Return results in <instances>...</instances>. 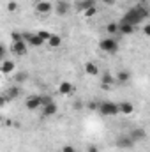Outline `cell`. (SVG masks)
<instances>
[{
	"mask_svg": "<svg viewBox=\"0 0 150 152\" xmlns=\"http://www.w3.org/2000/svg\"><path fill=\"white\" fill-rule=\"evenodd\" d=\"M147 18H149V9H147L145 5L138 4L136 7L129 9V11L122 16V20H120V21L129 23V25H133V27H138V25H140V23H143Z\"/></svg>",
	"mask_w": 150,
	"mask_h": 152,
	"instance_id": "6da1fadb",
	"label": "cell"
},
{
	"mask_svg": "<svg viewBox=\"0 0 150 152\" xmlns=\"http://www.w3.org/2000/svg\"><path fill=\"white\" fill-rule=\"evenodd\" d=\"M101 115L104 117H113V115L118 113V104L113 103V101H104V103H99V108H97Z\"/></svg>",
	"mask_w": 150,
	"mask_h": 152,
	"instance_id": "7a4b0ae2",
	"label": "cell"
},
{
	"mask_svg": "<svg viewBox=\"0 0 150 152\" xmlns=\"http://www.w3.org/2000/svg\"><path fill=\"white\" fill-rule=\"evenodd\" d=\"M99 48H101L104 53H117L118 42H117L113 37H106V39H103V41L99 42Z\"/></svg>",
	"mask_w": 150,
	"mask_h": 152,
	"instance_id": "3957f363",
	"label": "cell"
},
{
	"mask_svg": "<svg viewBox=\"0 0 150 152\" xmlns=\"http://www.w3.org/2000/svg\"><path fill=\"white\" fill-rule=\"evenodd\" d=\"M27 42L21 39V41H14L12 42V46H11V51L14 53V55H18V57H21V55H25L27 53Z\"/></svg>",
	"mask_w": 150,
	"mask_h": 152,
	"instance_id": "277c9868",
	"label": "cell"
},
{
	"mask_svg": "<svg viewBox=\"0 0 150 152\" xmlns=\"http://www.w3.org/2000/svg\"><path fill=\"white\" fill-rule=\"evenodd\" d=\"M117 145H118L120 149H131V147L134 145V142L131 140V136H129V134H122V136H118V138H117Z\"/></svg>",
	"mask_w": 150,
	"mask_h": 152,
	"instance_id": "5b68a950",
	"label": "cell"
},
{
	"mask_svg": "<svg viewBox=\"0 0 150 152\" xmlns=\"http://www.w3.org/2000/svg\"><path fill=\"white\" fill-rule=\"evenodd\" d=\"M25 106H27L30 112H34V110L41 108V97H39V96H30V97H27Z\"/></svg>",
	"mask_w": 150,
	"mask_h": 152,
	"instance_id": "8992f818",
	"label": "cell"
},
{
	"mask_svg": "<svg viewBox=\"0 0 150 152\" xmlns=\"http://www.w3.org/2000/svg\"><path fill=\"white\" fill-rule=\"evenodd\" d=\"M129 136H131V140L136 143V142H141V140H145V138H147V133H145V129L138 127V129H133V131L129 133Z\"/></svg>",
	"mask_w": 150,
	"mask_h": 152,
	"instance_id": "52a82bcc",
	"label": "cell"
},
{
	"mask_svg": "<svg viewBox=\"0 0 150 152\" xmlns=\"http://www.w3.org/2000/svg\"><path fill=\"white\" fill-rule=\"evenodd\" d=\"M51 9H53V5L50 2H46V0H41V2L36 4V11L39 14H48V12H51Z\"/></svg>",
	"mask_w": 150,
	"mask_h": 152,
	"instance_id": "ba28073f",
	"label": "cell"
},
{
	"mask_svg": "<svg viewBox=\"0 0 150 152\" xmlns=\"http://www.w3.org/2000/svg\"><path fill=\"white\" fill-rule=\"evenodd\" d=\"M58 92H60L62 96H69V94L74 92V85H73L71 81H62V83L58 85Z\"/></svg>",
	"mask_w": 150,
	"mask_h": 152,
	"instance_id": "9c48e42d",
	"label": "cell"
},
{
	"mask_svg": "<svg viewBox=\"0 0 150 152\" xmlns=\"http://www.w3.org/2000/svg\"><path fill=\"white\" fill-rule=\"evenodd\" d=\"M134 28H136V27H133V25H129V23H124V21H120V23H118V34L131 36V34L134 32Z\"/></svg>",
	"mask_w": 150,
	"mask_h": 152,
	"instance_id": "30bf717a",
	"label": "cell"
},
{
	"mask_svg": "<svg viewBox=\"0 0 150 152\" xmlns=\"http://www.w3.org/2000/svg\"><path fill=\"white\" fill-rule=\"evenodd\" d=\"M134 112V106L129 103V101H124L118 104V113H124V115H131Z\"/></svg>",
	"mask_w": 150,
	"mask_h": 152,
	"instance_id": "8fae6325",
	"label": "cell"
},
{
	"mask_svg": "<svg viewBox=\"0 0 150 152\" xmlns=\"http://www.w3.org/2000/svg\"><path fill=\"white\" fill-rule=\"evenodd\" d=\"M41 108H42V115H44V117H51V115L57 113V110H58L57 104H55V101L50 103V104H44V106H41Z\"/></svg>",
	"mask_w": 150,
	"mask_h": 152,
	"instance_id": "7c38bea8",
	"label": "cell"
},
{
	"mask_svg": "<svg viewBox=\"0 0 150 152\" xmlns=\"http://www.w3.org/2000/svg\"><path fill=\"white\" fill-rule=\"evenodd\" d=\"M94 5H95V0H79L76 4V9L83 12V11H87L88 7H94Z\"/></svg>",
	"mask_w": 150,
	"mask_h": 152,
	"instance_id": "4fadbf2b",
	"label": "cell"
},
{
	"mask_svg": "<svg viewBox=\"0 0 150 152\" xmlns=\"http://www.w3.org/2000/svg\"><path fill=\"white\" fill-rule=\"evenodd\" d=\"M85 73L88 76H97L99 75V67H97L94 62H87V64H85Z\"/></svg>",
	"mask_w": 150,
	"mask_h": 152,
	"instance_id": "5bb4252c",
	"label": "cell"
},
{
	"mask_svg": "<svg viewBox=\"0 0 150 152\" xmlns=\"http://www.w3.org/2000/svg\"><path fill=\"white\" fill-rule=\"evenodd\" d=\"M12 71H14V62H11V60H4V62H2V67H0V73L9 75V73H12Z\"/></svg>",
	"mask_w": 150,
	"mask_h": 152,
	"instance_id": "9a60e30c",
	"label": "cell"
},
{
	"mask_svg": "<svg viewBox=\"0 0 150 152\" xmlns=\"http://www.w3.org/2000/svg\"><path fill=\"white\" fill-rule=\"evenodd\" d=\"M4 96H5L7 101H12V99H16V97L20 96V88H18V87H11V88H7V92H5Z\"/></svg>",
	"mask_w": 150,
	"mask_h": 152,
	"instance_id": "2e32d148",
	"label": "cell"
},
{
	"mask_svg": "<svg viewBox=\"0 0 150 152\" xmlns=\"http://www.w3.org/2000/svg\"><path fill=\"white\" fill-rule=\"evenodd\" d=\"M55 9H57V12H58L60 16H64V14H67V11H69V4L64 2V0H60V2L55 5Z\"/></svg>",
	"mask_w": 150,
	"mask_h": 152,
	"instance_id": "e0dca14e",
	"label": "cell"
},
{
	"mask_svg": "<svg viewBox=\"0 0 150 152\" xmlns=\"http://www.w3.org/2000/svg\"><path fill=\"white\" fill-rule=\"evenodd\" d=\"M48 44H50V48H58L60 44H62V39H60V36H55V34H51V37L46 41Z\"/></svg>",
	"mask_w": 150,
	"mask_h": 152,
	"instance_id": "ac0fdd59",
	"label": "cell"
},
{
	"mask_svg": "<svg viewBox=\"0 0 150 152\" xmlns=\"http://www.w3.org/2000/svg\"><path fill=\"white\" fill-rule=\"evenodd\" d=\"M115 80H118L120 83H125V81H129V80H131V73H127V71H118Z\"/></svg>",
	"mask_w": 150,
	"mask_h": 152,
	"instance_id": "d6986e66",
	"label": "cell"
},
{
	"mask_svg": "<svg viewBox=\"0 0 150 152\" xmlns=\"http://www.w3.org/2000/svg\"><path fill=\"white\" fill-rule=\"evenodd\" d=\"M101 81H103V85L106 87V85H111L113 81H115V76H111L110 73H104L103 78H101Z\"/></svg>",
	"mask_w": 150,
	"mask_h": 152,
	"instance_id": "ffe728a7",
	"label": "cell"
},
{
	"mask_svg": "<svg viewBox=\"0 0 150 152\" xmlns=\"http://www.w3.org/2000/svg\"><path fill=\"white\" fill-rule=\"evenodd\" d=\"M106 32L108 34H118V23H108L106 25Z\"/></svg>",
	"mask_w": 150,
	"mask_h": 152,
	"instance_id": "44dd1931",
	"label": "cell"
},
{
	"mask_svg": "<svg viewBox=\"0 0 150 152\" xmlns=\"http://www.w3.org/2000/svg\"><path fill=\"white\" fill-rule=\"evenodd\" d=\"M37 36H39L41 39H42L44 42H46L48 39L51 37V32H48V30H39V32H37Z\"/></svg>",
	"mask_w": 150,
	"mask_h": 152,
	"instance_id": "7402d4cb",
	"label": "cell"
},
{
	"mask_svg": "<svg viewBox=\"0 0 150 152\" xmlns=\"http://www.w3.org/2000/svg\"><path fill=\"white\" fill-rule=\"evenodd\" d=\"M95 12H97V9H95V5H94V7H88L87 11H83V14H85L87 18H92V16H95Z\"/></svg>",
	"mask_w": 150,
	"mask_h": 152,
	"instance_id": "603a6c76",
	"label": "cell"
},
{
	"mask_svg": "<svg viewBox=\"0 0 150 152\" xmlns=\"http://www.w3.org/2000/svg\"><path fill=\"white\" fill-rule=\"evenodd\" d=\"M41 97V106H44V104H50V103H53V99L50 97V96H39Z\"/></svg>",
	"mask_w": 150,
	"mask_h": 152,
	"instance_id": "cb8c5ba5",
	"label": "cell"
},
{
	"mask_svg": "<svg viewBox=\"0 0 150 152\" xmlns=\"http://www.w3.org/2000/svg\"><path fill=\"white\" fill-rule=\"evenodd\" d=\"M16 9H18V4H16V2H9V4H7V11L12 12V11H16Z\"/></svg>",
	"mask_w": 150,
	"mask_h": 152,
	"instance_id": "d4e9b609",
	"label": "cell"
},
{
	"mask_svg": "<svg viewBox=\"0 0 150 152\" xmlns=\"http://www.w3.org/2000/svg\"><path fill=\"white\" fill-rule=\"evenodd\" d=\"M11 37H12V41H21V39H23V34H20V32H12Z\"/></svg>",
	"mask_w": 150,
	"mask_h": 152,
	"instance_id": "484cf974",
	"label": "cell"
},
{
	"mask_svg": "<svg viewBox=\"0 0 150 152\" xmlns=\"http://www.w3.org/2000/svg\"><path fill=\"white\" fill-rule=\"evenodd\" d=\"M25 80H27V75H25V73H18V75H16V81H18V83H21V81H25Z\"/></svg>",
	"mask_w": 150,
	"mask_h": 152,
	"instance_id": "4316f807",
	"label": "cell"
},
{
	"mask_svg": "<svg viewBox=\"0 0 150 152\" xmlns=\"http://www.w3.org/2000/svg\"><path fill=\"white\" fill-rule=\"evenodd\" d=\"M62 152H76V151H74V147H73V145H66V147L62 149Z\"/></svg>",
	"mask_w": 150,
	"mask_h": 152,
	"instance_id": "83f0119b",
	"label": "cell"
},
{
	"mask_svg": "<svg viewBox=\"0 0 150 152\" xmlns=\"http://www.w3.org/2000/svg\"><path fill=\"white\" fill-rule=\"evenodd\" d=\"M88 108L94 112V110H97V108H99V103H90V104H88Z\"/></svg>",
	"mask_w": 150,
	"mask_h": 152,
	"instance_id": "f1b7e54d",
	"label": "cell"
},
{
	"mask_svg": "<svg viewBox=\"0 0 150 152\" xmlns=\"http://www.w3.org/2000/svg\"><path fill=\"white\" fill-rule=\"evenodd\" d=\"M7 104V99H5V96H0V108L2 106H5Z\"/></svg>",
	"mask_w": 150,
	"mask_h": 152,
	"instance_id": "f546056e",
	"label": "cell"
},
{
	"mask_svg": "<svg viewBox=\"0 0 150 152\" xmlns=\"http://www.w3.org/2000/svg\"><path fill=\"white\" fill-rule=\"evenodd\" d=\"M4 57H5V48L0 44V60H4Z\"/></svg>",
	"mask_w": 150,
	"mask_h": 152,
	"instance_id": "4dcf8cb0",
	"label": "cell"
},
{
	"mask_svg": "<svg viewBox=\"0 0 150 152\" xmlns=\"http://www.w3.org/2000/svg\"><path fill=\"white\" fill-rule=\"evenodd\" d=\"M143 32H145V36H150V25H145V28H143Z\"/></svg>",
	"mask_w": 150,
	"mask_h": 152,
	"instance_id": "1f68e13d",
	"label": "cell"
},
{
	"mask_svg": "<svg viewBox=\"0 0 150 152\" xmlns=\"http://www.w3.org/2000/svg\"><path fill=\"white\" fill-rule=\"evenodd\" d=\"M88 152H99L97 147H88Z\"/></svg>",
	"mask_w": 150,
	"mask_h": 152,
	"instance_id": "d6a6232c",
	"label": "cell"
},
{
	"mask_svg": "<svg viewBox=\"0 0 150 152\" xmlns=\"http://www.w3.org/2000/svg\"><path fill=\"white\" fill-rule=\"evenodd\" d=\"M104 4H108V5H111V4H115V0H103Z\"/></svg>",
	"mask_w": 150,
	"mask_h": 152,
	"instance_id": "836d02e7",
	"label": "cell"
},
{
	"mask_svg": "<svg viewBox=\"0 0 150 152\" xmlns=\"http://www.w3.org/2000/svg\"><path fill=\"white\" fill-rule=\"evenodd\" d=\"M0 122H2V115H0Z\"/></svg>",
	"mask_w": 150,
	"mask_h": 152,
	"instance_id": "e575fe53",
	"label": "cell"
}]
</instances>
